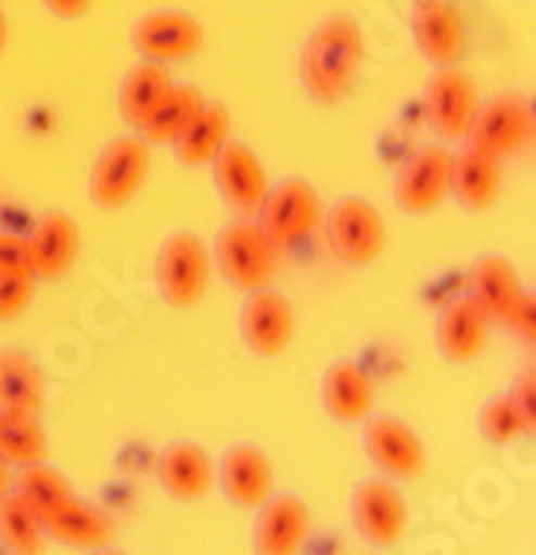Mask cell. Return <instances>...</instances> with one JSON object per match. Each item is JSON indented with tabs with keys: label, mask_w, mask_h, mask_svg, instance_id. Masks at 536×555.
<instances>
[{
	"label": "cell",
	"mask_w": 536,
	"mask_h": 555,
	"mask_svg": "<svg viewBox=\"0 0 536 555\" xmlns=\"http://www.w3.org/2000/svg\"><path fill=\"white\" fill-rule=\"evenodd\" d=\"M363 57V30L350 14H333L320 21L301 50L304 90L317 104H340L357 87Z\"/></svg>",
	"instance_id": "obj_1"
},
{
	"label": "cell",
	"mask_w": 536,
	"mask_h": 555,
	"mask_svg": "<svg viewBox=\"0 0 536 555\" xmlns=\"http://www.w3.org/2000/svg\"><path fill=\"white\" fill-rule=\"evenodd\" d=\"M210 270L214 263H210V249L204 246V240L180 230V233H170L157 249L154 283L167 307L190 310L204 299L210 286Z\"/></svg>",
	"instance_id": "obj_2"
},
{
	"label": "cell",
	"mask_w": 536,
	"mask_h": 555,
	"mask_svg": "<svg viewBox=\"0 0 536 555\" xmlns=\"http://www.w3.org/2000/svg\"><path fill=\"white\" fill-rule=\"evenodd\" d=\"M151 173V143L140 133L117 137L107 143L97 157L90 180H87V196L93 207L101 210H117L137 196Z\"/></svg>",
	"instance_id": "obj_3"
},
{
	"label": "cell",
	"mask_w": 536,
	"mask_h": 555,
	"mask_svg": "<svg viewBox=\"0 0 536 555\" xmlns=\"http://www.w3.org/2000/svg\"><path fill=\"white\" fill-rule=\"evenodd\" d=\"M214 263L233 289L254 293L273 280V246L251 217H243L217 233Z\"/></svg>",
	"instance_id": "obj_4"
},
{
	"label": "cell",
	"mask_w": 536,
	"mask_h": 555,
	"mask_svg": "<svg viewBox=\"0 0 536 555\" xmlns=\"http://www.w3.org/2000/svg\"><path fill=\"white\" fill-rule=\"evenodd\" d=\"M529 137H533V104L516 90L497 93L486 100V104H476V114L467 133L473 150L497 160L520 154Z\"/></svg>",
	"instance_id": "obj_5"
},
{
	"label": "cell",
	"mask_w": 536,
	"mask_h": 555,
	"mask_svg": "<svg viewBox=\"0 0 536 555\" xmlns=\"http://www.w3.org/2000/svg\"><path fill=\"white\" fill-rule=\"evenodd\" d=\"M327 240L336 260H344L350 267H370L383 254L386 227L370 199L344 196L327 214Z\"/></svg>",
	"instance_id": "obj_6"
},
{
	"label": "cell",
	"mask_w": 536,
	"mask_h": 555,
	"mask_svg": "<svg viewBox=\"0 0 536 555\" xmlns=\"http://www.w3.org/2000/svg\"><path fill=\"white\" fill-rule=\"evenodd\" d=\"M254 217L270 246L297 243L320 223V196L307 180H280L277 186H267Z\"/></svg>",
	"instance_id": "obj_7"
},
{
	"label": "cell",
	"mask_w": 536,
	"mask_h": 555,
	"mask_svg": "<svg viewBox=\"0 0 536 555\" xmlns=\"http://www.w3.org/2000/svg\"><path fill=\"white\" fill-rule=\"evenodd\" d=\"M363 456L380 469L386 479L397 482H413L426 473L430 456L423 439L397 416H367L363 420Z\"/></svg>",
	"instance_id": "obj_8"
},
{
	"label": "cell",
	"mask_w": 536,
	"mask_h": 555,
	"mask_svg": "<svg viewBox=\"0 0 536 555\" xmlns=\"http://www.w3.org/2000/svg\"><path fill=\"white\" fill-rule=\"evenodd\" d=\"M476 104H480L476 83L460 64L436 67L430 74L426 90H423V111H426L430 130L441 140H447V143L467 140Z\"/></svg>",
	"instance_id": "obj_9"
},
{
	"label": "cell",
	"mask_w": 536,
	"mask_h": 555,
	"mask_svg": "<svg viewBox=\"0 0 536 555\" xmlns=\"http://www.w3.org/2000/svg\"><path fill=\"white\" fill-rule=\"evenodd\" d=\"M454 154L444 143H426L404 160L394 180V199L404 214H430L450 196Z\"/></svg>",
	"instance_id": "obj_10"
},
{
	"label": "cell",
	"mask_w": 536,
	"mask_h": 555,
	"mask_svg": "<svg viewBox=\"0 0 536 555\" xmlns=\"http://www.w3.org/2000/svg\"><path fill=\"white\" fill-rule=\"evenodd\" d=\"M294 307H290V299L280 289L260 286L247 293V302L240 310V339L254 357L273 360L280 352H286V346L294 343Z\"/></svg>",
	"instance_id": "obj_11"
},
{
	"label": "cell",
	"mask_w": 536,
	"mask_h": 555,
	"mask_svg": "<svg viewBox=\"0 0 536 555\" xmlns=\"http://www.w3.org/2000/svg\"><path fill=\"white\" fill-rule=\"evenodd\" d=\"M410 34L420 57L433 67L460 64L467 54V27L454 0H413Z\"/></svg>",
	"instance_id": "obj_12"
},
{
	"label": "cell",
	"mask_w": 536,
	"mask_h": 555,
	"mask_svg": "<svg viewBox=\"0 0 536 555\" xmlns=\"http://www.w3.org/2000/svg\"><path fill=\"white\" fill-rule=\"evenodd\" d=\"M350 516L357 532L377 545V548H394L407 535V499L400 495L397 486H390L386 479H367L354 489L350 495Z\"/></svg>",
	"instance_id": "obj_13"
},
{
	"label": "cell",
	"mask_w": 536,
	"mask_h": 555,
	"mask_svg": "<svg viewBox=\"0 0 536 555\" xmlns=\"http://www.w3.org/2000/svg\"><path fill=\"white\" fill-rule=\"evenodd\" d=\"M130 47L143 61H187L204 47V24L183 11H151L130 27Z\"/></svg>",
	"instance_id": "obj_14"
},
{
	"label": "cell",
	"mask_w": 536,
	"mask_h": 555,
	"mask_svg": "<svg viewBox=\"0 0 536 555\" xmlns=\"http://www.w3.org/2000/svg\"><path fill=\"white\" fill-rule=\"evenodd\" d=\"M210 167H214L217 190L230 204V210L240 214V217H254L257 207H260V199H264V193H267L264 160L254 154L247 143L227 140L217 150V157L210 160Z\"/></svg>",
	"instance_id": "obj_15"
},
{
	"label": "cell",
	"mask_w": 536,
	"mask_h": 555,
	"mask_svg": "<svg viewBox=\"0 0 536 555\" xmlns=\"http://www.w3.org/2000/svg\"><path fill=\"white\" fill-rule=\"evenodd\" d=\"M310 535V509L301 495L270 492L254 519V552L260 555H294Z\"/></svg>",
	"instance_id": "obj_16"
},
{
	"label": "cell",
	"mask_w": 536,
	"mask_h": 555,
	"mask_svg": "<svg viewBox=\"0 0 536 555\" xmlns=\"http://www.w3.org/2000/svg\"><path fill=\"white\" fill-rule=\"evenodd\" d=\"M217 486L237 509H257L273 492V463L260 446H230L217 463Z\"/></svg>",
	"instance_id": "obj_17"
},
{
	"label": "cell",
	"mask_w": 536,
	"mask_h": 555,
	"mask_svg": "<svg viewBox=\"0 0 536 555\" xmlns=\"http://www.w3.org/2000/svg\"><path fill=\"white\" fill-rule=\"evenodd\" d=\"M486 339H490V317L483 313L473 296L447 302L436 317V346H441V357L454 366L473 363L486 349Z\"/></svg>",
	"instance_id": "obj_18"
},
{
	"label": "cell",
	"mask_w": 536,
	"mask_h": 555,
	"mask_svg": "<svg viewBox=\"0 0 536 555\" xmlns=\"http://www.w3.org/2000/svg\"><path fill=\"white\" fill-rule=\"evenodd\" d=\"M47 539H54L71 548H107L114 542V522L104 509L90 506V502L77 499L74 492L51 509L40 513Z\"/></svg>",
	"instance_id": "obj_19"
},
{
	"label": "cell",
	"mask_w": 536,
	"mask_h": 555,
	"mask_svg": "<svg viewBox=\"0 0 536 555\" xmlns=\"http://www.w3.org/2000/svg\"><path fill=\"white\" fill-rule=\"evenodd\" d=\"M27 243H30V257H34V276L37 280H64L80 254V227L64 210L43 214L34 223Z\"/></svg>",
	"instance_id": "obj_20"
},
{
	"label": "cell",
	"mask_w": 536,
	"mask_h": 555,
	"mask_svg": "<svg viewBox=\"0 0 536 555\" xmlns=\"http://www.w3.org/2000/svg\"><path fill=\"white\" fill-rule=\"evenodd\" d=\"M157 482L170 499L197 502L214 486V463L197 442H170L157 460Z\"/></svg>",
	"instance_id": "obj_21"
},
{
	"label": "cell",
	"mask_w": 536,
	"mask_h": 555,
	"mask_svg": "<svg viewBox=\"0 0 536 555\" xmlns=\"http://www.w3.org/2000/svg\"><path fill=\"white\" fill-rule=\"evenodd\" d=\"M323 410L336 423H363L373 413V379L354 360H336L320 379Z\"/></svg>",
	"instance_id": "obj_22"
},
{
	"label": "cell",
	"mask_w": 536,
	"mask_h": 555,
	"mask_svg": "<svg viewBox=\"0 0 536 555\" xmlns=\"http://www.w3.org/2000/svg\"><path fill=\"white\" fill-rule=\"evenodd\" d=\"M503 183V170L497 157H486L480 150L467 146L460 154H454L450 164V193L463 210L483 214L497 204Z\"/></svg>",
	"instance_id": "obj_23"
},
{
	"label": "cell",
	"mask_w": 536,
	"mask_h": 555,
	"mask_svg": "<svg viewBox=\"0 0 536 555\" xmlns=\"http://www.w3.org/2000/svg\"><path fill=\"white\" fill-rule=\"evenodd\" d=\"M470 296L490 317V323H510V313L523 296L516 267L507 257H480L470 270Z\"/></svg>",
	"instance_id": "obj_24"
},
{
	"label": "cell",
	"mask_w": 536,
	"mask_h": 555,
	"mask_svg": "<svg viewBox=\"0 0 536 555\" xmlns=\"http://www.w3.org/2000/svg\"><path fill=\"white\" fill-rule=\"evenodd\" d=\"M230 140V111L227 104H207L193 114V120L174 137V157L183 164V167H207L217 150Z\"/></svg>",
	"instance_id": "obj_25"
},
{
	"label": "cell",
	"mask_w": 536,
	"mask_h": 555,
	"mask_svg": "<svg viewBox=\"0 0 536 555\" xmlns=\"http://www.w3.org/2000/svg\"><path fill=\"white\" fill-rule=\"evenodd\" d=\"M43 376L24 349H0V410L40 416Z\"/></svg>",
	"instance_id": "obj_26"
},
{
	"label": "cell",
	"mask_w": 536,
	"mask_h": 555,
	"mask_svg": "<svg viewBox=\"0 0 536 555\" xmlns=\"http://www.w3.org/2000/svg\"><path fill=\"white\" fill-rule=\"evenodd\" d=\"M170 87H174V77H170L167 64H161V61H143L133 70H127L120 93H117V107H120L124 124L137 130L140 120L157 107V100Z\"/></svg>",
	"instance_id": "obj_27"
},
{
	"label": "cell",
	"mask_w": 536,
	"mask_h": 555,
	"mask_svg": "<svg viewBox=\"0 0 536 555\" xmlns=\"http://www.w3.org/2000/svg\"><path fill=\"white\" fill-rule=\"evenodd\" d=\"M204 107V93L197 87H170L161 100L157 107L140 120L137 133L148 140V143H174V137L193 120V114H197Z\"/></svg>",
	"instance_id": "obj_28"
},
{
	"label": "cell",
	"mask_w": 536,
	"mask_h": 555,
	"mask_svg": "<svg viewBox=\"0 0 536 555\" xmlns=\"http://www.w3.org/2000/svg\"><path fill=\"white\" fill-rule=\"evenodd\" d=\"M0 545L14 555H40L47 548L40 513L14 489L0 495Z\"/></svg>",
	"instance_id": "obj_29"
},
{
	"label": "cell",
	"mask_w": 536,
	"mask_h": 555,
	"mask_svg": "<svg viewBox=\"0 0 536 555\" xmlns=\"http://www.w3.org/2000/svg\"><path fill=\"white\" fill-rule=\"evenodd\" d=\"M47 433L37 416L0 410V460L11 466H30L47 460Z\"/></svg>",
	"instance_id": "obj_30"
},
{
	"label": "cell",
	"mask_w": 536,
	"mask_h": 555,
	"mask_svg": "<svg viewBox=\"0 0 536 555\" xmlns=\"http://www.w3.org/2000/svg\"><path fill=\"white\" fill-rule=\"evenodd\" d=\"M11 489L21 499H27L37 513L51 509L54 502H61V499H67L74 492L71 482H67V476L58 473L54 466H47V460L30 463V466H17V476L11 479Z\"/></svg>",
	"instance_id": "obj_31"
},
{
	"label": "cell",
	"mask_w": 536,
	"mask_h": 555,
	"mask_svg": "<svg viewBox=\"0 0 536 555\" xmlns=\"http://www.w3.org/2000/svg\"><path fill=\"white\" fill-rule=\"evenodd\" d=\"M476 429L490 446H513L516 439L529 436V426H526L523 413L516 410V402L507 392L490 396L483 402L480 416H476Z\"/></svg>",
	"instance_id": "obj_32"
},
{
	"label": "cell",
	"mask_w": 536,
	"mask_h": 555,
	"mask_svg": "<svg viewBox=\"0 0 536 555\" xmlns=\"http://www.w3.org/2000/svg\"><path fill=\"white\" fill-rule=\"evenodd\" d=\"M37 276L34 273H0V323H14L27 313V307L37 296Z\"/></svg>",
	"instance_id": "obj_33"
},
{
	"label": "cell",
	"mask_w": 536,
	"mask_h": 555,
	"mask_svg": "<svg viewBox=\"0 0 536 555\" xmlns=\"http://www.w3.org/2000/svg\"><path fill=\"white\" fill-rule=\"evenodd\" d=\"M0 273H34V257H30L27 236L0 230Z\"/></svg>",
	"instance_id": "obj_34"
},
{
	"label": "cell",
	"mask_w": 536,
	"mask_h": 555,
	"mask_svg": "<svg viewBox=\"0 0 536 555\" xmlns=\"http://www.w3.org/2000/svg\"><path fill=\"white\" fill-rule=\"evenodd\" d=\"M510 399L516 402V410L523 413V420H526L529 433H536V370H533V366H529V370H523V373L516 376Z\"/></svg>",
	"instance_id": "obj_35"
},
{
	"label": "cell",
	"mask_w": 536,
	"mask_h": 555,
	"mask_svg": "<svg viewBox=\"0 0 536 555\" xmlns=\"http://www.w3.org/2000/svg\"><path fill=\"white\" fill-rule=\"evenodd\" d=\"M507 326H513L526 343H533L536 339V296H529V293H523L520 296V302L513 307V313H510V323Z\"/></svg>",
	"instance_id": "obj_36"
},
{
	"label": "cell",
	"mask_w": 536,
	"mask_h": 555,
	"mask_svg": "<svg viewBox=\"0 0 536 555\" xmlns=\"http://www.w3.org/2000/svg\"><path fill=\"white\" fill-rule=\"evenodd\" d=\"M40 4L54 17H64V21H77L90 11V0H40Z\"/></svg>",
	"instance_id": "obj_37"
},
{
	"label": "cell",
	"mask_w": 536,
	"mask_h": 555,
	"mask_svg": "<svg viewBox=\"0 0 536 555\" xmlns=\"http://www.w3.org/2000/svg\"><path fill=\"white\" fill-rule=\"evenodd\" d=\"M11 469H14V466H11L8 460H0V495H4V492L11 489V479H14Z\"/></svg>",
	"instance_id": "obj_38"
},
{
	"label": "cell",
	"mask_w": 536,
	"mask_h": 555,
	"mask_svg": "<svg viewBox=\"0 0 536 555\" xmlns=\"http://www.w3.org/2000/svg\"><path fill=\"white\" fill-rule=\"evenodd\" d=\"M4 47H8V14L0 8V54H4Z\"/></svg>",
	"instance_id": "obj_39"
}]
</instances>
